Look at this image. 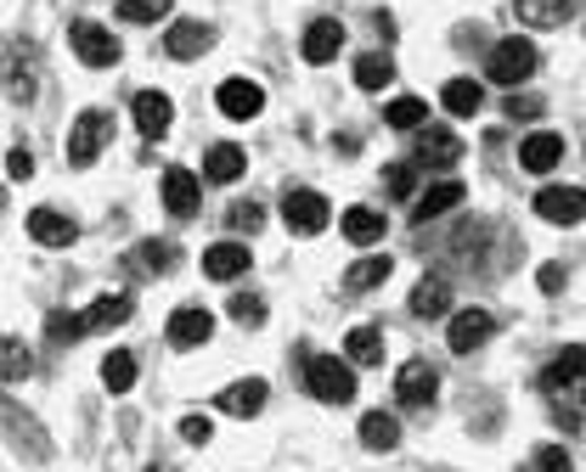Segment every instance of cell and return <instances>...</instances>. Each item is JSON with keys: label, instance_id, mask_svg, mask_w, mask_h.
<instances>
[{"label": "cell", "instance_id": "obj_30", "mask_svg": "<svg viewBox=\"0 0 586 472\" xmlns=\"http://www.w3.org/2000/svg\"><path fill=\"white\" fill-rule=\"evenodd\" d=\"M440 102H446V113L468 119V113H479V108H485V90H479V79H451V84L440 90Z\"/></svg>", "mask_w": 586, "mask_h": 472}, {"label": "cell", "instance_id": "obj_33", "mask_svg": "<svg viewBox=\"0 0 586 472\" xmlns=\"http://www.w3.org/2000/svg\"><path fill=\"white\" fill-rule=\"evenodd\" d=\"M356 84H361V90H373V97H378V90H389V84H395V62H389L384 51L361 57V62H356Z\"/></svg>", "mask_w": 586, "mask_h": 472}, {"label": "cell", "instance_id": "obj_15", "mask_svg": "<svg viewBox=\"0 0 586 472\" xmlns=\"http://www.w3.org/2000/svg\"><path fill=\"white\" fill-rule=\"evenodd\" d=\"M299 51H305V62H332V57H339L345 51V23L339 18H316L310 29H305V40H299Z\"/></svg>", "mask_w": 586, "mask_h": 472}, {"label": "cell", "instance_id": "obj_43", "mask_svg": "<svg viewBox=\"0 0 586 472\" xmlns=\"http://www.w3.org/2000/svg\"><path fill=\"white\" fill-rule=\"evenodd\" d=\"M7 174H12V180H29V174H34V152H29V147H12V152H7Z\"/></svg>", "mask_w": 586, "mask_h": 472}, {"label": "cell", "instance_id": "obj_7", "mask_svg": "<svg viewBox=\"0 0 586 472\" xmlns=\"http://www.w3.org/2000/svg\"><path fill=\"white\" fill-rule=\"evenodd\" d=\"M215 102H220L226 119L242 124V119H260V113H266V90H260V79H242V73H237V79H226V84L215 90Z\"/></svg>", "mask_w": 586, "mask_h": 472}, {"label": "cell", "instance_id": "obj_16", "mask_svg": "<svg viewBox=\"0 0 586 472\" xmlns=\"http://www.w3.org/2000/svg\"><path fill=\"white\" fill-rule=\"evenodd\" d=\"M580 12V0H514V18L525 29H564Z\"/></svg>", "mask_w": 586, "mask_h": 472}, {"label": "cell", "instance_id": "obj_36", "mask_svg": "<svg viewBox=\"0 0 586 472\" xmlns=\"http://www.w3.org/2000/svg\"><path fill=\"white\" fill-rule=\"evenodd\" d=\"M384 119H389V130H424L429 108H424V102H417V97H395V102L384 108Z\"/></svg>", "mask_w": 586, "mask_h": 472}, {"label": "cell", "instance_id": "obj_40", "mask_svg": "<svg viewBox=\"0 0 586 472\" xmlns=\"http://www.w3.org/2000/svg\"><path fill=\"white\" fill-rule=\"evenodd\" d=\"M384 185H389V198H411L417 192V163H389Z\"/></svg>", "mask_w": 586, "mask_h": 472}, {"label": "cell", "instance_id": "obj_10", "mask_svg": "<svg viewBox=\"0 0 586 472\" xmlns=\"http://www.w3.org/2000/svg\"><path fill=\"white\" fill-rule=\"evenodd\" d=\"M457 158H463V135H451L446 124L417 130V169H451Z\"/></svg>", "mask_w": 586, "mask_h": 472}, {"label": "cell", "instance_id": "obj_26", "mask_svg": "<svg viewBox=\"0 0 586 472\" xmlns=\"http://www.w3.org/2000/svg\"><path fill=\"white\" fill-rule=\"evenodd\" d=\"M451 310V288H446V281L440 275H424V281H417V288H411V315H446Z\"/></svg>", "mask_w": 586, "mask_h": 472}, {"label": "cell", "instance_id": "obj_1", "mask_svg": "<svg viewBox=\"0 0 586 472\" xmlns=\"http://www.w3.org/2000/svg\"><path fill=\"white\" fill-rule=\"evenodd\" d=\"M305 389H310L321 405H350V400H356V371H350V360L310 354V360H305Z\"/></svg>", "mask_w": 586, "mask_h": 472}, {"label": "cell", "instance_id": "obj_13", "mask_svg": "<svg viewBox=\"0 0 586 472\" xmlns=\"http://www.w3.org/2000/svg\"><path fill=\"white\" fill-rule=\"evenodd\" d=\"M198 203H203V180L192 169H163V209L176 220H192Z\"/></svg>", "mask_w": 586, "mask_h": 472}, {"label": "cell", "instance_id": "obj_17", "mask_svg": "<svg viewBox=\"0 0 586 472\" xmlns=\"http://www.w3.org/2000/svg\"><path fill=\"white\" fill-rule=\"evenodd\" d=\"M170 124H176V102L163 97V90H136V130L147 141H158Z\"/></svg>", "mask_w": 586, "mask_h": 472}, {"label": "cell", "instance_id": "obj_18", "mask_svg": "<svg viewBox=\"0 0 586 472\" xmlns=\"http://www.w3.org/2000/svg\"><path fill=\"white\" fill-rule=\"evenodd\" d=\"M266 400H271L266 376H242V383H231L215 405H220L226 416H260V411H266Z\"/></svg>", "mask_w": 586, "mask_h": 472}, {"label": "cell", "instance_id": "obj_21", "mask_svg": "<svg viewBox=\"0 0 586 472\" xmlns=\"http://www.w3.org/2000/svg\"><path fill=\"white\" fill-rule=\"evenodd\" d=\"M29 237H34L40 248H68V242L79 237V225H73L68 214H57V209H34V214H29Z\"/></svg>", "mask_w": 586, "mask_h": 472}, {"label": "cell", "instance_id": "obj_25", "mask_svg": "<svg viewBox=\"0 0 586 472\" xmlns=\"http://www.w3.org/2000/svg\"><path fill=\"white\" fill-rule=\"evenodd\" d=\"M130 315H136V299H130V293H102V299L86 310V327H91V332H113V327H125Z\"/></svg>", "mask_w": 586, "mask_h": 472}, {"label": "cell", "instance_id": "obj_28", "mask_svg": "<svg viewBox=\"0 0 586 472\" xmlns=\"http://www.w3.org/2000/svg\"><path fill=\"white\" fill-rule=\"evenodd\" d=\"M339 231H345L356 248H373V242H384V214H378V209H350V214L339 220Z\"/></svg>", "mask_w": 586, "mask_h": 472}, {"label": "cell", "instance_id": "obj_46", "mask_svg": "<svg viewBox=\"0 0 586 472\" xmlns=\"http://www.w3.org/2000/svg\"><path fill=\"white\" fill-rule=\"evenodd\" d=\"M553 422H558L564 433H580V411H575L569 400H558V405H553Z\"/></svg>", "mask_w": 586, "mask_h": 472}, {"label": "cell", "instance_id": "obj_44", "mask_svg": "<svg viewBox=\"0 0 586 472\" xmlns=\"http://www.w3.org/2000/svg\"><path fill=\"white\" fill-rule=\"evenodd\" d=\"M181 439H187V444H209V439H215V422H209V416H187V422H181Z\"/></svg>", "mask_w": 586, "mask_h": 472}, {"label": "cell", "instance_id": "obj_23", "mask_svg": "<svg viewBox=\"0 0 586 472\" xmlns=\"http://www.w3.org/2000/svg\"><path fill=\"white\" fill-rule=\"evenodd\" d=\"M389 270H395L389 253H361V259L345 270V288H350V293H373V288H384V281H389Z\"/></svg>", "mask_w": 586, "mask_h": 472}, {"label": "cell", "instance_id": "obj_20", "mask_svg": "<svg viewBox=\"0 0 586 472\" xmlns=\"http://www.w3.org/2000/svg\"><path fill=\"white\" fill-rule=\"evenodd\" d=\"M558 158H564V135L536 130V135H525V141H519V163H525L530 174H553V169H558Z\"/></svg>", "mask_w": 586, "mask_h": 472}, {"label": "cell", "instance_id": "obj_32", "mask_svg": "<svg viewBox=\"0 0 586 472\" xmlns=\"http://www.w3.org/2000/svg\"><path fill=\"white\" fill-rule=\"evenodd\" d=\"M23 376H34V354L18 338H0V383H23Z\"/></svg>", "mask_w": 586, "mask_h": 472}, {"label": "cell", "instance_id": "obj_35", "mask_svg": "<svg viewBox=\"0 0 586 472\" xmlns=\"http://www.w3.org/2000/svg\"><path fill=\"white\" fill-rule=\"evenodd\" d=\"M176 259H181V253H176V242H141V248H136V264H147L141 275H170V270H176Z\"/></svg>", "mask_w": 586, "mask_h": 472}, {"label": "cell", "instance_id": "obj_38", "mask_svg": "<svg viewBox=\"0 0 586 472\" xmlns=\"http://www.w3.org/2000/svg\"><path fill=\"white\" fill-rule=\"evenodd\" d=\"M170 7H176V0H119V18L125 23H158Z\"/></svg>", "mask_w": 586, "mask_h": 472}, {"label": "cell", "instance_id": "obj_34", "mask_svg": "<svg viewBox=\"0 0 586 472\" xmlns=\"http://www.w3.org/2000/svg\"><path fill=\"white\" fill-rule=\"evenodd\" d=\"M91 327H86V315H73V310H51L46 315V338L57 343V349H68V343H79Z\"/></svg>", "mask_w": 586, "mask_h": 472}, {"label": "cell", "instance_id": "obj_9", "mask_svg": "<svg viewBox=\"0 0 586 472\" xmlns=\"http://www.w3.org/2000/svg\"><path fill=\"white\" fill-rule=\"evenodd\" d=\"M282 220L294 237H321L327 231V198L321 192H288L282 198Z\"/></svg>", "mask_w": 586, "mask_h": 472}, {"label": "cell", "instance_id": "obj_3", "mask_svg": "<svg viewBox=\"0 0 586 472\" xmlns=\"http://www.w3.org/2000/svg\"><path fill=\"white\" fill-rule=\"evenodd\" d=\"M542 389L553 394V400H586V343H569V349H558L553 354V365L542 371Z\"/></svg>", "mask_w": 586, "mask_h": 472}, {"label": "cell", "instance_id": "obj_19", "mask_svg": "<svg viewBox=\"0 0 586 472\" xmlns=\"http://www.w3.org/2000/svg\"><path fill=\"white\" fill-rule=\"evenodd\" d=\"M215 46V29L209 23H170V34H163V51H170L176 62H192Z\"/></svg>", "mask_w": 586, "mask_h": 472}, {"label": "cell", "instance_id": "obj_31", "mask_svg": "<svg viewBox=\"0 0 586 472\" xmlns=\"http://www.w3.org/2000/svg\"><path fill=\"white\" fill-rule=\"evenodd\" d=\"M102 389H108V394H130V389H136V354H130V349H113V354L102 360Z\"/></svg>", "mask_w": 586, "mask_h": 472}, {"label": "cell", "instance_id": "obj_41", "mask_svg": "<svg viewBox=\"0 0 586 472\" xmlns=\"http://www.w3.org/2000/svg\"><path fill=\"white\" fill-rule=\"evenodd\" d=\"M530 472H569V450H558V444H536Z\"/></svg>", "mask_w": 586, "mask_h": 472}, {"label": "cell", "instance_id": "obj_27", "mask_svg": "<svg viewBox=\"0 0 586 472\" xmlns=\"http://www.w3.org/2000/svg\"><path fill=\"white\" fill-rule=\"evenodd\" d=\"M361 444L378 450V455H389V450L400 444V422H395L389 411H367V416H361Z\"/></svg>", "mask_w": 586, "mask_h": 472}, {"label": "cell", "instance_id": "obj_12", "mask_svg": "<svg viewBox=\"0 0 586 472\" xmlns=\"http://www.w3.org/2000/svg\"><path fill=\"white\" fill-rule=\"evenodd\" d=\"M536 214L547 225H580L586 220V192H575V185H547V192H536Z\"/></svg>", "mask_w": 586, "mask_h": 472}, {"label": "cell", "instance_id": "obj_8", "mask_svg": "<svg viewBox=\"0 0 586 472\" xmlns=\"http://www.w3.org/2000/svg\"><path fill=\"white\" fill-rule=\"evenodd\" d=\"M490 332H496V315H490V310H479V304H468V310H457V315H451L446 343H451L457 354H474V349H485V343H490Z\"/></svg>", "mask_w": 586, "mask_h": 472}, {"label": "cell", "instance_id": "obj_4", "mask_svg": "<svg viewBox=\"0 0 586 472\" xmlns=\"http://www.w3.org/2000/svg\"><path fill=\"white\" fill-rule=\"evenodd\" d=\"M485 73L496 79V84H508V90H519L530 73H536V46L530 40H496L490 46V62H485Z\"/></svg>", "mask_w": 586, "mask_h": 472}, {"label": "cell", "instance_id": "obj_37", "mask_svg": "<svg viewBox=\"0 0 586 472\" xmlns=\"http://www.w3.org/2000/svg\"><path fill=\"white\" fill-rule=\"evenodd\" d=\"M226 225H231V231H248V237H255V231L266 225V203H260V198H237V203L226 209Z\"/></svg>", "mask_w": 586, "mask_h": 472}, {"label": "cell", "instance_id": "obj_22", "mask_svg": "<svg viewBox=\"0 0 586 472\" xmlns=\"http://www.w3.org/2000/svg\"><path fill=\"white\" fill-rule=\"evenodd\" d=\"M248 270V248L242 242H215V248H203V275L209 281H237Z\"/></svg>", "mask_w": 586, "mask_h": 472}, {"label": "cell", "instance_id": "obj_6", "mask_svg": "<svg viewBox=\"0 0 586 472\" xmlns=\"http://www.w3.org/2000/svg\"><path fill=\"white\" fill-rule=\"evenodd\" d=\"M68 46H73V57L86 62V68H113V62H119V46H113V34H108L102 23H91V18L68 23Z\"/></svg>", "mask_w": 586, "mask_h": 472}, {"label": "cell", "instance_id": "obj_45", "mask_svg": "<svg viewBox=\"0 0 586 472\" xmlns=\"http://www.w3.org/2000/svg\"><path fill=\"white\" fill-rule=\"evenodd\" d=\"M536 288L542 293H564V264H542L536 270Z\"/></svg>", "mask_w": 586, "mask_h": 472}, {"label": "cell", "instance_id": "obj_14", "mask_svg": "<svg viewBox=\"0 0 586 472\" xmlns=\"http://www.w3.org/2000/svg\"><path fill=\"white\" fill-rule=\"evenodd\" d=\"M463 180H435L429 192H417L411 198V220L417 225H429V220H440V214H451V209H463Z\"/></svg>", "mask_w": 586, "mask_h": 472}, {"label": "cell", "instance_id": "obj_29", "mask_svg": "<svg viewBox=\"0 0 586 472\" xmlns=\"http://www.w3.org/2000/svg\"><path fill=\"white\" fill-rule=\"evenodd\" d=\"M345 360L350 365H384V332L378 327H356L345 338Z\"/></svg>", "mask_w": 586, "mask_h": 472}, {"label": "cell", "instance_id": "obj_24", "mask_svg": "<svg viewBox=\"0 0 586 472\" xmlns=\"http://www.w3.org/2000/svg\"><path fill=\"white\" fill-rule=\"evenodd\" d=\"M242 169H248V158H242V147H231V141H220V147L203 152V180H215V185L242 180Z\"/></svg>", "mask_w": 586, "mask_h": 472}, {"label": "cell", "instance_id": "obj_47", "mask_svg": "<svg viewBox=\"0 0 586 472\" xmlns=\"http://www.w3.org/2000/svg\"><path fill=\"white\" fill-rule=\"evenodd\" d=\"M0 209H7V185H0Z\"/></svg>", "mask_w": 586, "mask_h": 472}, {"label": "cell", "instance_id": "obj_11", "mask_svg": "<svg viewBox=\"0 0 586 472\" xmlns=\"http://www.w3.org/2000/svg\"><path fill=\"white\" fill-rule=\"evenodd\" d=\"M163 338H170V349H203L215 338V315L198 310V304H181L170 315V327H163Z\"/></svg>", "mask_w": 586, "mask_h": 472}, {"label": "cell", "instance_id": "obj_2", "mask_svg": "<svg viewBox=\"0 0 586 472\" xmlns=\"http://www.w3.org/2000/svg\"><path fill=\"white\" fill-rule=\"evenodd\" d=\"M108 135H113V113H108V108H86V113L68 124V163H73V169H91V163L102 158Z\"/></svg>", "mask_w": 586, "mask_h": 472}, {"label": "cell", "instance_id": "obj_5", "mask_svg": "<svg viewBox=\"0 0 586 472\" xmlns=\"http://www.w3.org/2000/svg\"><path fill=\"white\" fill-rule=\"evenodd\" d=\"M435 394H440V371H435L429 360H406V365L395 371V405H406V411H429Z\"/></svg>", "mask_w": 586, "mask_h": 472}, {"label": "cell", "instance_id": "obj_42", "mask_svg": "<svg viewBox=\"0 0 586 472\" xmlns=\"http://www.w3.org/2000/svg\"><path fill=\"white\" fill-rule=\"evenodd\" d=\"M542 108H547L542 97H519V90L508 97V119H514V124H536V119H542Z\"/></svg>", "mask_w": 586, "mask_h": 472}, {"label": "cell", "instance_id": "obj_39", "mask_svg": "<svg viewBox=\"0 0 586 472\" xmlns=\"http://www.w3.org/2000/svg\"><path fill=\"white\" fill-rule=\"evenodd\" d=\"M231 321L248 327V332L266 327V299H260V293H237V299H231Z\"/></svg>", "mask_w": 586, "mask_h": 472}]
</instances>
